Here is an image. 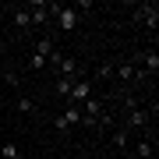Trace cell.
Segmentation results:
<instances>
[{
	"label": "cell",
	"mask_w": 159,
	"mask_h": 159,
	"mask_svg": "<svg viewBox=\"0 0 159 159\" xmlns=\"http://www.w3.org/2000/svg\"><path fill=\"white\" fill-rule=\"evenodd\" d=\"M152 113L156 106H134L124 113V131L131 134V131H148V124H152Z\"/></svg>",
	"instance_id": "6da1fadb"
},
{
	"label": "cell",
	"mask_w": 159,
	"mask_h": 159,
	"mask_svg": "<svg viewBox=\"0 0 159 159\" xmlns=\"http://www.w3.org/2000/svg\"><path fill=\"white\" fill-rule=\"evenodd\" d=\"M53 18H57V25L64 32H71V29H78V14L71 11L67 4H53Z\"/></svg>",
	"instance_id": "7a4b0ae2"
},
{
	"label": "cell",
	"mask_w": 159,
	"mask_h": 159,
	"mask_svg": "<svg viewBox=\"0 0 159 159\" xmlns=\"http://www.w3.org/2000/svg\"><path fill=\"white\" fill-rule=\"evenodd\" d=\"M74 124H81V110H78V106H67L64 113L53 117V127H57V131H71Z\"/></svg>",
	"instance_id": "3957f363"
},
{
	"label": "cell",
	"mask_w": 159,
	"mask_h": 159,
	"mask_svg": "<svg viewBox=\"0 0 159 159\" xmlns=\"http://www.w3.org/2000/svg\"><path fill=\"white\" fill-rule=\"evenodd\" d=\"M85 99H92V78H74L67 102H85Z\"/></svg>",
	"instance_id": "277c9868"
},
{
	"label": "cell",
	"mask_w": 159,
	"mask_h": 159,
	"mask_svg": "<svg viewBox=\"0 0 159 159\" xmlns=\"http://www.w3.org/2000/svg\"><path fill=\"white\" fill-rule=\"evenodd\" d=\"M29 14H32V25H46V21L53 18V4L35 0V4H29Z\"/></svg>",
	"instance_id": "5b68a950"
},
{
	"label": "cell",
	"mask_w": 159,
	"mask_h": 159,
	"mask_svg": "<svg viewBox=\"0 0 159 159\" xmlns=\"http://www.w3.org/2000/svg\"><path fill=\"white\" fill-rule=\"evenodd\" d=\"M134 18H138L142 25H148V29H156V25H159V7H156V4H138Z\"/></svg>",
	"instance_id": "8992f818"
},
{
	"label": "cell",
	"mask_w": 159,
	"mask_h": 159,
	"mask_svg": "<svg viewBox=\"0 0 159 159\" xmlns=\"http://www.w3.org/2000/svg\"><path fill=\"white\" fill-rule=\"evenodd\" d=\"M142 64H145V67H138V71H142L145 78H148V74L156 78V71H159V53H156V50H145V53H142Z\"/></svg>",
	"instance_id": "52a82bcc"
},
{
	"label": "cell",
	"mask_w": 159,
	"mask_h": 159,
	"mask_svg": "<svg viewBox=\"0 0 159 159\" xmlns=\"http://www.w3.org/2000/svg\"><path fill=\"white\" fill-rule=\"evenodd\" d=\"M113 74L120 81H134L138 78V67H134V64H113Z\"/></svg>",
	"instance_id": "ba28073f"
},
{
	"label": "cell",
	"mask_w": 159,
	"mask_h": 159,
	"mask_svg": "<svg viewBox=\"0 0 159 159\" xmlns=\"http://www.w3.org/2000/svg\"><path fill=\"white\" fill-rule=\"evenodd\" d=\"M11 18H14L18 29H32V14H29V7H18V11H11Z\"/></svg>",
	"instance_id": "9c48e42d"
},
{
	"label": "cell",
	"mask_w": 159,
	"mask_h": 159,
	"mask_svg": "<svg viewBox=\"0 0 159 159\" xmlns=\"http://www.w3.org/2000/svg\"><path fill=\"white\" fill-rule=\"evenodd\" d=\"M134 156H138V159H152V142H148V134H142V138H138Z\"/></svg>",
	"instance_id": "30bf717a"
},
{
	"label": "cell",
	"mask_w": 159,
	"mask_h": 159,
	"mask_svg": "<svg viewBox=\"0 0 159 159\" xmlns=\"http://www.w3.org/2000/svg\"><path fill=\"white\" fill-rule=\"evenodd\" d=\"M0 159H21V148H18L14 142H7V145H0Z\"/></svg>",
	"instance_id": "8fae6325"
},
{
	"label": "cell",
	"mask_w": 159,
	"mask_h": 159,
	"mask_svg": "<svg viewBox=\"0 0 159 159\" xmlns=\"http://www.w3.org/2000/svg\"><path fill=\"white\" fill-rule=\"evenodd\" d=\"M35 53L39 57H50L53 53V39H35Z\"/></svg>",
	"instance_id": "7c38bea8"
},
{
	"label": "cell",
	"mask_w": 159,
	"mask_h": 159,
	"mask_svg": "<svg viewBox=\"0 0 159 159\" xmlns=\"http://www.w3.org/2000/svg\"><path fill=\"white\" fill-rule=\"evenodd\" d=\"M127 142H131V134H127L124 127H117V131H113V145H117V148H127Z\"/></svg>",
	"instance_id": "4fadbf2b"
},
{
	"label": "cell",
	"mask_w": 159,
	"mask_h": 159,
	"mask_svg": "<svg viewBox=\"0 0 159 159\" xmlns=\"http://www.w3.org/2000/svg\"><path fill=\"white\" fill-rule=\"evenodd\" d=\"M53 89H57V96L67 99V96H71V78H57V85H53Z\"/></svg>",
	"instance_id": "5bb4252c"
},
{
	"label": "cell",
	"mask_w": 159,
	"mask_h": 159,
	"mask_svg": "<svg viewBox=\"0 0 159 159\" xmlns=\"http://www.w3.org/2000/svg\"><path fill=\"white\" fill-rule=\"evenodd\" d=\"M18 113H35V102L29 96H21V99H18Z\"/></svg>",
	"instance_id": "9a60e30c"
},
{
	"label": "cell",
	"mask_w": 159,
	"mask_h": 159,
	"mask_svg": "<svg viewBox=\"0 0 159 159\" xmlns=\"http://www.w3.org/2000/svg\"><path fill=\"white\" fill-rule=\"evenodd\" d=\"M29 67H35V71H46V57H39V53H32V57H29Z\"/></svg>",
	"instance_id": "2e32d148"
},
{
	"label": "cell",
	"mask_w": 159,
	"mask_h": 159,
	"mask_svg": "<svg viewBox=\"0 0 159 159\" xmlns=\"http://www.w3.org/2000/svg\"><path fill=\"white\" fill-rule=\"evenodd\" d=\"M96 78H113V64H102V67H96Z\"/></svg>",
	"instance_id": "e0dca14e"
},
{
	"label": "cell",
	"mask_w": 159,
	"mask_h": 159,
	"mask_svg": "<svg viewBox=\"0 0 159 159\" xmlns=\"http://www.w3.org/2000/svg\"><path fill=\"white\" fill-rule=\"evenodd\" d=\"M102 159H117V156H113V152H106V156H102Z\"/></svg>",
	"instance_id": "ac0fdd59"
},
{
	"label": "cell",
	"mask_w": 159,
	"mask_h": 159,
	"mask_svg": "<svg viewBox=\"0 0 159 159\" xmlns=\"http://www.w3.org/2000/svg\"><path fill=\"white\" fill-rule=\"evenodd\" d=\"M0 145H4V142H0Z\"/></svg>",
	"instance_id": "d6986e66"
},
{
	"label": "cell",
	"mask_w": 159,
	"mask_h": 159,
	"mask_svg": "<svg viewBox=\"0 0 159 159\" xmlns=\"http://www.w3.org/2000/svg\"><path fill=\"white\" fill-rule=\"evenodd\" d=\"M0 46H4V43H0Z\"/></svg>",
	"instance_id": "ffe728a7"
}]
</instances>
